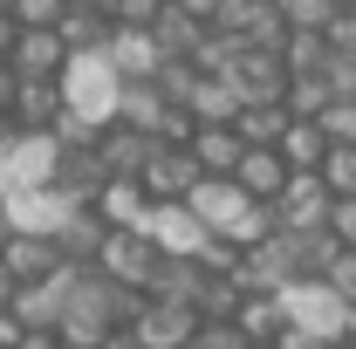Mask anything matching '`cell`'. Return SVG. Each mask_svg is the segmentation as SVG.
<instances>
[{"instance_id":"74e56055","label":"cell","mask_w":356,"mask_h":349,"mask_svg":"<svg viewBox=\"0 0 356 349\" xmlns=\"http://www.w3.org/2000/svg\"><path fill=\"white\" fill-rule=\"evenodd\" d=\"M21 349H69V343H62V329H28Z\"/></svg>"},{"instance_id":"44dd1931","label":"cell","mask_w":356,"mask_h":349,"mask_svg":"<svg viewBox=\"0 0 356 349\" xmlns=\"http://www.w3.org/2000/svg\"><path fill=\"white\" fill-rule=\"evenodd\" d=\"M151 35H158V48H165L172 62H192V55L206 48V35H213V28H206V21H192V14L172 0V7H165V21H158Z\"/></svg>"},{"instance_id":"60d3db41","label":"cell","mask_w":356,"mask_h":349,"mask_svg":"<svg viewBox=\"0 0 356 349\" xmlns=\"http://www.w3.org/2000/svg\"><path fill=\"white\" fill-rule=\"evenodd\" d=\"M281 349H336V343H322V336H302V329H288V336H281Z\"/></svg>"},{"instance_id":"4316f807","label":"cell","mask_w":356,"mask_h":349,"mask_svg":"<svg viewBox=\"0 0 356 349\" xmlns=\"http://www.w3.org/2000/svg\"><path fill=\"white\" fill-rule=\"evenodd\" d=\"M329 62H336V42L329 35H295L288 42V69L295 76H329Z\"/></svg>"},{"instance_id":"4fadbf2b","label":"cell","mask_w":356,"mask_h":349,"mask_svg":"<svg viewBox=\"0 0 356 349\" xmlns=\"http://www.w3.org/2000/svg\"><path fill=\"white\" fill-rule=\"evenodd\" d=\"M233 178H240L261 206H274V199L288 192L295 165H288V151H281V144H247V158H240V172H233Z\"/></svg>"},{"instance_id":"e575fe53","label":"cell","mask_w":356,"mask_h":349,"mask_svg":"<svg viewBox=\"0 0 356 349\" xmlns=\"http://www.w3.org/2000/svg\"><path fill=\"white\" fill-rule=\"evenodd\" d=\"M336 247H356V199H336V219H329Z\"/></svg>"},{"instance_id":"cb8c5ba5","label":"cell","mask_w":356,"mask_h":349,"mask_svg":"<svg viewBox=\"0 0 356 349\" xmlns=\"http://www.w3.org/2000/svg\"><path fill=\"white\" fill-rule=\"evenodd\" d=\"M206 281H213V274H206L199 261H165V267H158V281H151V295H158V302H199Z\"/></svg>"},{"instance_id":"7402d4cb","label":"cell","mask_w":356,"mask_h":349,"mask_svg":"<svg viewBox=\"0 0 356 349\" xmlns=\"http://www.w3.org/2000/svg\"><path fill=\"white\" fill-rule=\"evenodd\" d=\"M62 42H69V55H103V48L117 42V21H110V14H96V7H69Z\"/></svg>"},{"instance_id":"1f68e13d","label":"cell","mask_w":356,"mask_h":349,"mask_svg":"<svg viewBox=\"0 0 356 349\" xmlns=\"http://www.w3.org/2000/svg\"><path fill=\"white\" fill-rule=\"evenodd\" d=\"M165 7H172V0H117V14H110V21H117V28H158V21H165Z\"/></svg>"},{"instance_id":"6da1fadb","label":"cell","mask_w":356,"mask_h":349,"mask_svg":"<svg viewBox=\"0 0 356 349\" xmlns=\"http://www.w3.org/2000/svg\"><path fill=\"white\" fill-rule=\"evenodd\" d=\"M62 96H69V117L110 131L117 110H124V76H117L110 48H103V55H69V69H62Z\"/></svg>"},{"instance_id":"7c38bea8","label":"cell","mask_w":356,"mask_h":349,"mask_svg":"<svg viewBox=\"0 0 356 349\" xmlns=\"http://www.w3.org/2000/svg\"><path fill=\"white\" fill-rule=\"evenodd\" d=\"M96 213L110 219L117 233H144V226H151V213H158V199L144 192V178H110V185L96 192Z\"/></svg>"},{"instance_id":"f1b7e54d","label":"cell","mask_w":356,"mask_h":349,"mask_svg":"<svg viewBox=\"0 0 356 349\" xmlns=\"http://www.w3.org/2000/svg\"><path fill=\"white\" fill-rule=\"evenodd\" d=\"M322 178H329V192H336V199H356V144H336V151H329V165H322Z\"/></svg>"},{"instance_id":"836d02e7","label":"cell","mask_w":356,"mask_h":349,"mask_svg":"<svg viewBox=\"0 0 356 349\" xmlns=\"http://www.w3.org/2000/svg\"><path fill=\"white\" fill-rule=\"evenodd\" d=\"M322 281H329L336 295H350V302H356V247H343V254L329 261V274H322Z\"/></svg>"},{"instance_id":"8992f818","label":"cell","mask_w":356,"mask_h":349,"mask_svg":"<svg viewBox=\"0 0 356 349\" xmlns=\"http://www.w3.org/2000/svg\"><path fill=\"white\" fill-rule=\"evenodd\" d=\"M199 185H206V165L192 158V144H158V151H151V165H144V192H151L158 206L192 199Z\"/></svg>"},{"instance_id":"2e32d148","label":"cell","mask_w":356,"mask_h":349,"mask_svg":"<svg viewBox=\"0 0 356 349\" xmlns=\"http://www.w3.org/2000/svg\"><path fill=\"white\" fill-rule=\"evenodd\" d=\"M192 158L206 165V178H233V172H240V158H247V137L233 131V124H199Z\"/></svg>"},{"instance_id":"603a6c76","label":"cell","mask_w":356,"mask_h":349,"mask_svg":"<svg viewBox=\"0 0 356 349\" xmlns=\"http://www.w3.org/2000/svg\"><path fill=\"white\" fill-rule=\"evenodd\" d=\"M233 322H240L247 343H281V336H288V308H281V295H247Z\"/></svg>"},{"instance_id":"c3c4849f","label":"cell","mask_w":356,"mask_h":349,"mask_svg":"<svg viewBox=\"0 0 356 349\" xmlns=\"http://www.w3.org/2000/svg\"><path fill=\"white\" fill-rule=\"evenodd\" d=\"M254 349H281V343H254Z\"/></svg>"},{"instance_id":"5b68a950","label":"cell","mask_w":356,"mask_h":349,"mask_svg":"<svg viewBox=\"0 0 356 349\" xmlns=\"http://www.w3.org/2000/svg\"><path fill=\"white\" fill-rule=\"evenodd\" d=\"M199 329H206V308L199 302H158V295H144V315L131 322V336L144 349H192Z\"/></svg>"},{"instance_id":"d590c367","label":"cell","mask_w":356,"mask_h":349,"mask_svg":"<svg viewBox=\"0 0 356 349\" xmlns=\"http://www.w3.org/2000/svg\"><path fill=\"white\" fill-rule=\"evenodd\" d=\"M21 336H28V322L14 308H0V349H21Z\"/></svg>"},{"instance_id":"7bdbcfd3","label":"cell","mask_w":356,"mask_h":349,"mask_svg":"<svg viewBox=\"0 0 356 349\" xmlns=\"http://www.w3.org/2000/svg\"><path fill=\"white\" fill-rule=\"evenodd\" d=\"M14 295H21V288H14V274H7V261H0V308H14Z\"/></svg>"},{"instance_id":"f35d334b","label":"cell","mask_w":356,"mask_h":349,"mask_svg":"<svg viewBox=\"0 0 356 349\" xmlns=\"http://www.w3.org/2000/svg\"><path fill=\"white\" fill-rule=\"evenodd\" d=\"M178 7H185L192 21H206V28H213V21H220V7H226V0H178Z\"/></svg>"},{"instance_id":"8fae6325","label":"cell","mask_w":356,"mask_h":349,"mask_svg":"<svg viewBox=\"0 0 356 349\" xmlns=\"http://www.w3.org/2000/svg\"><path fill=\"white\" fill-rule=\"evenodd\" d=\"M110 62H117V76H124V83H158L172 55L158 48V35H151V28H117V42H110Z\"/></svg>"},{"instance_id":"7dc6e473","label":"cell","mask_w":356,"mask_h":349,"mask_svg":"<svg viewBox=\"0 0 356 349\" xmlns=\"http://www.w3.org/2000/svg\"><path fill=\"white\" fill-rule=\"evenodd\" d=\"M0 7H7V14H14V7H21V0H0Z\"/></svg>"},{"instance_id":"ee69618b","label":"cell","mask_w":356,"mask_h":349,"mask_svg":"<svg viewBox=\"0 0 356 349\" xmlns=\"http://www.w3.org/2000/svg\"><path fill=\"white\" fill-rule=\"evenodd\" d=\"M103 349H144V343H137L131 329H117V336H110V343H103Z\"/></svg>"},{"instance_id":"d4e9b609","label":"cell","mask_w":356,"mask_h":349,"mask_svg":"<svg viewBox=\"0 0 356 349\" xmlns=\"http://www.w3.org/2000/svg\"><path fill=\"white\" fill-rule=\"evenodd\" d=\"M288 124H295V110H288V103H247L233 131L247 137V144H281V137H288Z\"/></svg>"},{"instance_id":"ffe728a7","label":"cell","mask_w":356,"mask_h":349,"mask_svg":"<svg viewBox=\"0 0 356 349\" xmlns=\"http://www.w3.org/2000/svg\"><path fill=\"white\" fill-rule=\"evenodd\" d=\"M55 185L96 206V192L110 185V165H103V151H69V144H62V172H55Z\"/></svg>"},{"instance_id":"d6a6232c","label":"cell","mask_w":356,"mask_h":349,"mask_svg":"<svg viewBox=\"0 0 356 349\" xmlns=\"http://www.w3.org/2000/svg\"><path fill=\"white\" fill-rule=\"evenodd\" d=\"M192 349H254V343L240 336V322H206V329L192 336Z\"/></svg>"},{"instance_id":"52a82bcc","label":"cell","mask_w":356,"mask_h":349,"mask_svg":"<svg viewBox=\"0 0 356 349\" xmlns=\"http://www.w3.org/2000/svg\"><path fill=\"white\" fill-rule=\"evenodd\" d=\"M0 261L14 274V288H42V281H55V274L69 267V247H62V240H42V233H14V240L0 247Z\"/></svg>"},{"instance_id":"f907efd6","label":"cell","mask_w":356,"mask_h":349,"mask_svg":"<svg viewBox=\"0 0 356 349\" xmlns=\"http://www.w3.org/2000/svg\"><path fill=\"white\" fill-rule=\"evenodd\" d=\"M343 7H356V0H343Z\"/></svg>"},{"instance_id":"9a60e30c","label":"cell","mask_w":356,"mask_h":349,"mask_svg":"<svg viewBox=\"0 0 356 349\" xmlns=\"http://www.w3.org/2000/svg\"><path fill=\"white\" fill-rule=\"evenodd\" d=\"M96 151H103V165H110V178H144V165H151V151H158V137L131 131V124H110V131L96 137Z\"/></svg>"},{"instance_id":"4dcf8cb0","label":"cell","mask_w":356,"mask_h":349,"mask_svg":"<svg viewBox=\"0 0 356 349\" xmlns=\"http://www.w3.org/2000/svg\"><path fill=\"white\" fill-rule=\"evenodd\" d=\"M14 21H21V28H62V21H69V0H21Z\"/></svg>"},{"instance_id":"bcb514c9","label":"cell","mask_w":356,"mask_h":349,"mask_svg":"<svg viewBox=\"0 0 356 349\" xmlns=\"http://www.w3.org/2000/svg\"><path fill=\"white\" fill-rule=\"evenodd\" d=\"M7 240H14V219H7V206H0V247H7Z\"/></svg>"},{"instance_id":"ac0fdd59","label":"cell","mask_w":356,"mask_h":349,"mask_svg":"<svg viewBox=\"0 0 356 349\" xmlns=\"http://www.w3.org/2000/svg\"><path fill=\"white\" fill-rule=\"evenodd\" d=\"M62 110H69L62 83H21L14 89V124H21V131H55Z\"/></svg>"},{"instance_id":"3957f363","label":"cell","mask_w":356,"mask_h":349,"mask_svg":"<svg viewBox=\"0 0 356 349\" xmlns=\"http://www.w3.org/2000/svg\"><path fill=\"white\" fill-rule=\"evenodd\" d=\"M83 206H89V199L62 192V185H28V192H14V199H7V219H14V233L62 240V233H69V219L83 213Z\"/></svg>"},{"instance_id":"30bf717a","label":"cell","mask_w":356,"mask_h":349,"mask_svg":"<svg viewBox=\"0 0 356 349\" xmlns=\"http://www.w3.org/2000/svg\"><path fill=\"white\" fill-rule=\"evenodd\" d=\"M233 83L247 89V103H288L295 69H288V55H274V48H247L240 69H233Z\"/></svg>"},{"instance_id":"d6986e66","label":"cell","mask_w":356,"mask_h":349,"mask_svg":"<svg viewBox=\"0 0 356 349\" xmlns=\"http://www.w3.org/2000/svg\"><path fill=\"white\" fill-rule=\"evenodd\" d=\"M281 151H288V165H295V172H322V165H329V151H336V137L322 131L315 117H295L288 137H281Z\"/></svg>"},{"instance_id":"f6af8a7d","label":"cell","mask_w":356,"mask_h":349,"mask_svg":"<svg viewBox=\"0 0 356 349\" xmlns=\"http://www.w3.org/2000/svg\"><path fill=\"white\" fill-rule=\"evenodd\" d=\"M69 7H96V14H117V0H69Z\"/></svg>"},{"instance_id":"681fc988","label":"cell","mask_w":356,"mask_h":349,"mask_svg":"<svg viewBox=\"0 0 356 349\" xmlns=\"http://www.w3.org/2000/svg\"><path fill=\"white\" fill-rule=\"evenodd\" d=\"M336 349H356V343H336Z\"/></svg>"},{"instance_id":"8d00e7d4","label":"cell","mask_w":356,"mask_h":349,"mask_svg":"<svg viewBox=\"0 0 356 349\" xmlns=\"http://www.w3.org/2000/svg\"><path fill=\"white\" fill-rule=\"evenodd\" d=\"M14 42H21V21L0 7V62H14Z\"/></svg>"},{"instance_id":"ba28073f","label":"cell","mask_w":356,"mask_h":349,"mask_svg":"<svg viewBox=\"0 0 356 349\" xmlns=\"http://www.w3.org/2000/svg\"><path fill=\"white\" fill-rule=\"evenodd\" d=\"M144 233H151V240H158V247H165L172 261H206V247H213V233H206V219L192 213L185 199H172V206H158Z\"/></svg>"},{"instance_id":"b9f144b4","label":"cell","mask_w":356,"mask_h":349,"mask_svg":"<svg viewBox=\"0 0 356 349\" xmlns=\"http://www.w3.org/2000/svg\"><path fill=\"white\" fill-rule=\"evenodd\" d=\"M14 137H21V124H14V110H0V151H7Z\"/></svg>"},{"instance_id":"ab89813d","label":"cell","mask_w":356,"mask_h":349,"mask_svg":"<svg viewBox=\"0 0 356 349\" xmlns=\"http://www.w3.org/2000/svg\"><path fill=\"white\" fill-rule=\"evenodd\" d=\"M14 89H21V76H14V62H0V110H14Z\"/></svg>"},{"instance_id":"f546056e","label":"cell","mask_w":356,"mask_h":349,"mask_svg":"<svg viewBox=\"0 0 356 349\" xmlns=\"http://www.w3.org/2000/svg\"><path fill=\"white\" fill-rule=\"evenodd\" d=\"M315 124L336 137V144H356V96H336V103H329V110H322Z\"/></svg>"},{"instance_id":"7a4b0ae2","label":"cell","mask_w":356,"mask_h":349,"mask_svg":"<svg viewBox=\"0 0 356 349\" xmlns=\"http://www.w3.org/2000/svg\"><path fill=\"white\" fill-rule=\"evenodd\" d=\"M165 261H172V254H165L151 233H110L103 254H96V274L117 281V288H131V295H151V281H158Z\"/></svg>"},{"instance_id":"277c9868","label":"cell","mask_w":356,"mask_h":349,"mask_svg":"<svg viewBox=\"0 0 356 349\" xmlns=\"http://www.w3.org/2000/svg\"><path fill=\"white\" fill-rule=\"evenodd\" d=\"M274 219H281V233H329V219H336L329 178H322V172H295L288 192L274 199Z\"/></svg>"},{"instance_id":"83f0119b","label":"cell","mask_w":356,"mask_h":349,"mask_svg":"<svg viewBox=\"0 0 356 349\" xmlns=\"http://www.w3.org/2000/svg\"><path fill=\"white\" fill-rule=\"evenodd\" d=\"M329 103H336V83H329V76H295V83H288V110H295V117H322Z\"/></svg>"},{"instance_id":"5bb4252c","label":"cell","mask_w":356,"mask_h":349,"mask_svg":"<svg viewBox=\"0 0 356 349\" xmlns=\"http://www.w3.org/2000/svg\"><path fill=\"white\" fill-rule=\"evenodd\" d=\"M172 110H185V103H172L165 83H124V110H117V124H131V131H144V137H158V144H165Z\"/></svg>"},{"instance_id":"e0dca14e","label":"cell","mask_w":356,"mask_h":349,"mask_svg":"<svg viewBox=\"0 0 356 349\" xmlns=\"http://www.w3.org/2000/svg\"><path fill=\"white\" fill-rule=\"evenodd\" d=\"M199 124H240V110H247V89L233 83V76H199L192 89V103H185Z\"/></svg>"},{"instance_id":"484cf974","label":"cell","mask_w":356,"mask_h":349,"mask_svg":"<svg viewBox=\"0 0 356 349\" xmlns=\"http://www.w3.org/2000/svg\"><path fill=\"white\" fill-rule=\"evenodd\" d=\"M281 7H288L295 35H336V21H343V0H281Z\"/></svg>"},{"instance_id":"9c48e42d","label":"cell","mask_w":356,"mask_h":349,"mask_svg":"<svg viewBox=\"0 0 356 349\" xmlns=\"http://www.w3.org/2000/svg\"><path fill=\"white\" fill-rule=\"evenodd\" d=\"M62 69H69L62 28H21V42H14V76H21V83H62Z\"/></svg>"}]
</instances>
